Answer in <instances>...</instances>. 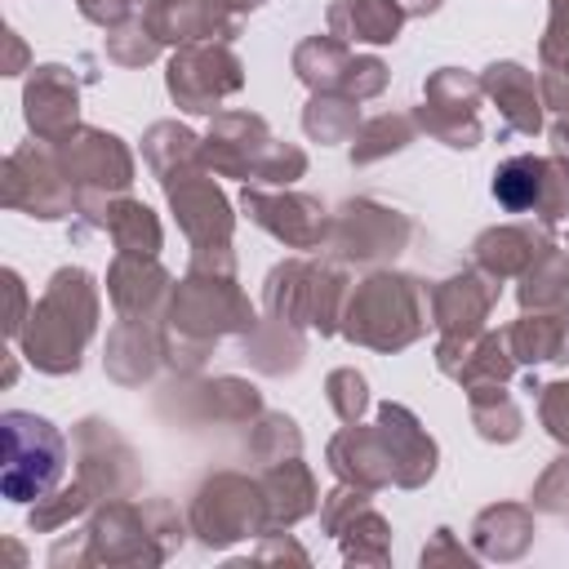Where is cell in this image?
<instances>
[{
	"label": "cell",
	"mask_w": 569,
	"mask_h": 569,
	"mask_svg": "<svg viewBox=\"0 0 569 569\" xmlns=\"http://www.w3.org/2000/svg\"><path fill=\"white\" fill-rule=\"evenodd\" d=\"M302 124H307L311 138H320V142H338V138H347V133L356 129V107H351L347 93H342V98H316V102L307 107Z\"/></svg>",
	"instance_id": "cell-23"
},
{
	"label": "cell",
	"mask_w": 569,
	"mask_h": 569,
	"mask_svg": "<svg viewBox=\"0 0 569 569\" xmlns=\"http://www.w3.org/2000/svg\"><path fill=\"white\" fill-rule=\"evenodd\" d=\"M156 356V342H151V329H142L138 316H120L111 342H107V369L120 378V382H142L151 373V360Z\"/></svg>",
	"instance_id": "cell-20"
},
{
	"label": "cell",
	"mask_w": 569,
	"mask_h": 569,
	"mask_svg": "<svg viewBox=\"0 0 569 569\" xmlns=\"http://www.w3.org/2000/svg\"><path fill=\"white\" fill-rule=\"evenodd\" d=\"M400 18H405V9L396 0H338L329 9V27L338 36H347V40H373V44L396 40Z\"/></svg>",
	"instance_id": "cell-17"
},
{
	"label": "cell",
	"mask_w": 569,
	"mask_h": 569,
	"mask_svg": "<svg viewBox=\"0 0 569 569\" xmlns=\"http://www.w3.org/2000/svg\"><path fill=\"white\" fill-rule=\"evenodd\" d=\"M102 227L111 231V240H116L120 253H156L160 249V227H156V218H151L147 204L124 200V204L107 209Z\"/></svg>",
	"instance_id": "cell-22"
},
{
	"label": "cell",
	"mask_w": 569,
	"mask_h": 569,
	"mask_svg": "<svg viewBox=\"0 0 569 569\" xmlns=\"http://www.w3.org/2000/svg\"><path fill=\"white\" fill-rule=\"evenodd\" d=\"M4 204L27 209L36 218H62L76 204V191L58 164V151H13L4 160Z\"/></svg>",
	"instance_id": "cell-5"
},
{
	"label": "cell",
	"mask_w": 569,
	"mask_h": 569,
	"mask_svg": "<svg viewBox=\"0 0 569 569\" xmlns=\"http://www.w3.org/2000/svg\"><path fill=\"white\" fill-rule=\"evenodd\" d=\"M160 289H164V271L151 262V253H120L107 276V293L116 298L120 316H138L142 307L156 302Z\"/></svg>",
	"instance_id": "cell-18"
},
{
	"label": "cell",
	"mask_w": 569,
	"mask_h": 569,
	"mask_svg": "<svg viewBox=\"0 0 569 569\" xmlns=\"http://www.w3.org/2000/svg\"><path fill=\"white\" fill-rule=\"evenodd\" d=\"M22 102H27V124L40 142H62L76 133V80L67 67H40Z\"/></svg>",
	"instance_id": "cell-10"
},
{
	"label": "cell",
	"mask_w": 569,
	"mask_h": 569,
	"mask_svg": "<svg viewBox=\"0 0 569 569\" xmlns=\"http://www.w3.org/2000/svg\"><path fill=\"white\" fill-rule=\"evenodd\" d=\"M396 4H400L405 13H431V9L440 4V0H396Z\"/></svg>",
	"instance_id": "cell-29"
},
{
	"label": "cell",
	"mask_w": 569,
	"mask_h": 569,
	"mask_svg": "<svg viewBox=\"0 0 569 569\" xmlns=\"http://www.w3.org/2000/svg\"><path fill=\"white\" fill-rule=\"evenodd\" d=\"M418 284L405 276H373L356 289L347 307V338L369 342V347H405L422 329V307H418Z\"/></svg>",
	"instance_id": "cell-2"
},
{
	"label": "cell",
	"mask_w": 569,
	"mask_h": 569,
	"mask_svg": "<svg viewBox=\"0 0 569 569\" xmlns=\"http://www.w3.org/2000/svg\"><path fill=\"white\" fill-rule=\"evenodd\" d=\"M480 84L493 93V102L502 107V116H507V124H511V129L533 133V129L542 124L538 93H533V76H529L525 67H516V62H493V67L485 71V80H480Z\"/></svg>",
	"instance_id": "cell-16"
},
{
	"label": "cell",
	"mask_w": 569,
	"mask_h": 569,
	"mask_svg": "<svg viewBox=\"0 0 569 569\" xmlns=\"http://www.w3.org/2000/svg\"><path fill=\"white\" fill-rule=\"evenodd\" d=\"M369 138H373V147L356 151V160H373V156H382V151L405 147V142H409V120H405V116H378V120L369 124Z\"/></svg>",
	"instance_id": "cell-25"
},
{
	"label": "cell",
	"mask_w": 569,
	"mask_h": 569,
	"mask_svg": "<svg viewBox=\"0 0 569 569\" xmlns=\"http://www.w3.org/2000/svg\"><path fill=\"white\" fill-rule=\"evenodd\" d=\"M542 422H547V431L556 440L569 445V382H551L542 391Z\"/></svg>",
	"instance_id": "cell-26"
},
{
	"label": "cell",
	"mask_w": 569,
	"mask_h": 569,
	"mask_svg": "<svg viewBox=\"0 0 569 569\" xmlns=\"http://www.w3.org/2000/svg\"><path fill=\"white\" fill-rule=\"evenodd\" d=\"M53 147H58V164H62L80 209H93L107 191H124L129 187L133 160L120 147V138H111L102 129H76L71 138H62Z\"/></svg>",
	"instance_id": "cell-4"
},
{
	"label": "cell",
	"mask_w": 569,
	"mask_h": 569,
	"mask_svg": "<svg viewBox=\"0 0 569 569\" xmlns=\"http://www.w3.org/2000/svg\"><path fill=\"white\" fill-rule=\"evenodd\" d=\"M542 249H547V244H542L533 231H525V227H498V231H485V236L476 240V262L489 267L493 280H502V276H511V271H525Z\"/></svg>",
	"instance_id": "cell-19"
},
{
	"label": "cell",
	"mask_w": 569,
	"mask_h": 569,
	"mask_svg": "<svg viewBox=\"0 0 569 569\" xmlns=\"http://www.w3.org/2000/svg\"><path fill=\"white\" fill-rule=\"evenodd\" d=\"M258 516H262V498H253V489L240 485V493H236V502H231V498H227V476L209 480L204 493L196 498V511H191V520H196V529H200V538H204L209 547L249 533V529L258 525Z\"/></svg>",
	"instance_id": "cell-13"
},
{
	"label": "cell",
	"mask_w": 569,
	"mask_h": 569,
	"mask_svg": "<svg viewBox=\"0 0 569 569\" xmlns=\"http://www.w3.org/2000/svg\"><path fill=\"white\" fill-rule=\"evenodd\" d=\"M547 164H551V160H538V156H516V160H507V164L493 173V196H498L511 213L533 209V204L542 200Z\"/></svg>",
	"instance_id": "cell-21"
},
{
	"label": "cell",
	"mask_w": 569,
	"mask_h": 569,
	"mask_svg": "<svg viewBox=\"0 0 569 569\" xmlns=\"http://www.w3.org/2000/svg\"><path fill=\"white\" fill-rule=\"evenodd\" d=\"M147 27L156 40H213L218 31H236V22L222 18L218 0H156L147 9Z\"/></svg>",
	"instance_id": "cell-15"
},
{
	"label": "cell",
	"mask_w": 569,
	"mask_h": 569,
	"mask_svg": "<svg viewBox=\"0 0 569 569\" xmlns=\"http://www.w3.org/2000/svg\"><path fill=\"white\" fill-rule=\"evenodd\" d=\"M240 89V62L218 44H187L169 67V93L187 111H213L222 93Z\"/></svg>",
	"instance_id": "cell-6"
},
{
	"label": "cell",
	"mask_w": 569,
	"mask_h": 569,
	"mask_svg": "<svg viewBox=\"0 0 569 569\" xmlns=\"http://www.w3.org/2000/svg\"><path fill=\"white\" fill-rule=\"evenodd\" d=\"M93 316H98L93 280L80 267L58 271L44 289L40 307L31 311V325L18 333L27 360L44 373H71L80 365L84 338L93 333Z\"/></svg>",
	"instance_id": "cell-1"
},
{
	"label": "cell",
	"mask_w": 569,
	"mask_h": 569,
	"mask_svg": "<svg viewBox=\"0 0 569 569\" xmlns=\"http://www.w3.org/2000/svg\"><path fill=\"white\" fill-rule=\"evenodd\" d=\"M0 436H4V493L13 502L49 493L62 471V436L53 431V422L9 409Z\"/></svg>",
	"instance_id": "cell-3"
},
{
	"label": "cell",
	"mask_w": 569,
	"mask_h": 569,
	"mask_svg": "<svg viewBox=\"0 0 569 569\" xmlns=\"http://www.w3.org/2000/svg\"><path fill=\"white\" fill-rule=\"evenodd\" d=\"M80 4V13L89 18V22H120L124 13H129V0H76Z\"/></svg>",
	"instance_id": "cell-27"
},
{
	"label": "cell",
	"mask_w": 569,
	"mask_h": 569,
	"mask_svg": "<svg viewBox=\"0 0 569 569\" xmlns=\"http://www.w3.org/2000/svg\"><path fill=\"white\" fill-rule=\"evenodd\" d=\"M293 67H298V76L307 84H316V89H342L347 98H369V93H378L387 84V67L378 58H356L351 62L342 44L320 40V36L307 40V44H298Z\"/></svg>",
	"instance_id": "cell-7"
},
{
	"label": "cell",
	"mask_w": 569,
	"mask_h": 569,
	"mask_svg": "<svg viewBox=\"0 0 569 569\" xmlns=\"http://www.w3.org/2000/svg\"><path fill=\"white\" fill-rule=\"evenodd\" d=\"M329 400H333V409H338L342 422H356L360 409H365V378L356 369H338L329 378Z\"/></svg>",
	"instance_id": "cell-24"
},
{
	"label": "cell",
	"mask_w": 569,
	"mask_h": 569,
	"mask_svg": "<svg viewBox=\"0 0 569 569\" xmlns=\"http://www.w3.org/2000/svg\"><path fill=\"white\" fill-rule=\"evenodd\" d=\"M231 9H253V4H262V0H227Z\"/></svg>",
	"instance_id": "cell-30"
},
{
	"label": "cell",
	"mask_w": 569,
	"mask_h": 569,
	"mask_svg": "<svg viewBox=\"0 0 569 569\" xmlns=\"http://www.w3.org/2000/svg\"><path fill=\"white\" fill-rule=\"evenodd\" d=\"M164 191H169V200L178 209V222L191 236L196 253L227 249L231 213H227V200L218 196V187L209 178H200V173H173V178H164Z\"/></svg>",
	"instance_id": "cell-8"
},
{
	"label": "cell",
	"mask_w": 569,
	"mask_h": 569,
	"mask_svg": "<svg viewBox=\"0 0 569 569\" xmlns=\"http://www.w3.org/2000/svg\"><path fill=\"white\" fill-rule=\"evenodd\" d=\"M476 93L480 84L467 80L462 71L445 67L427 80V111H422V124L445 138L449 147H476L480 138V124H476Z\"/></svg>",
	"instance_id": "cell-9"
},
{
	"label": "cell",
	"mask_w": 569,
	"mask_h": 569,
	"mask_svg": "<svg viewBox=\"0 0 569 569\" xmlns=\"http://www.w3.org/2000/svg\"><path fill=\"white\" fill-rule=\"evenodd\" d=\"M409 236V222L391 209H378L369 200L360 204H347L342 218H338V231H333V244L342 249V258H382V253H396L400 240Z\"/></svg>",
	"instance_id": "cell-11"
},
{
	"label": "cell",
	"mask_w": 569,
	"mask_h": 569,
	"mask_svg": "<svg viewBox=\"0 0 569 569\" xmlns=\"http://www.w3.org/2000/svg\"><path fill=\"white\" fill-rule=\"evenodd\" d=\"M244 209L253 213V222H262L267 231H276L284 244L307 249L325 236V209L307 196H267L258 187L244 191Z\"/></svg>",
	"instance_id": "cell-12"
},
{
	"label": "cell",
	"mask_w": 569,
	"mask_h": 569,
	"mask_svg": "<svg viewBox=\"0 0 569 569\" xmlns=\"http://www.w3.org/2000/svg\"><path fill=\"white\" fill-rule=\"evenodd\" d=\"M551 142H556V156L569 164V124H556L551 129Z\"/></svg>",
	"instance_id": "cell-28"
},
{
	"label": "cell",
	"mask_w": 569,
	"mask_h": 569,
	"mask_svg": "<svg viewBox=\"0 0 569 569\" xmlns=\"http://www.w3.org/2000/svg\"><path fill=\"white\" fill-rule=\"evenodd\" d=\"M498 298V280L493 276H453L445 280L436 293H431V307H436V325L449 333V338H471L480 329V320L489 316V302Z\"/></svg>",
	"instance_id": "cell-14"
}]
</instances>
